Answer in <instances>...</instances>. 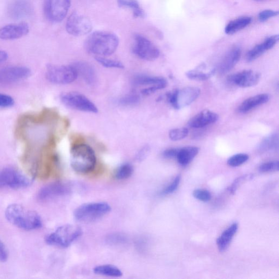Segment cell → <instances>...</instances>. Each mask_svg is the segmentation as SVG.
<instances>
[{
	"label": "cell",
	"mask_w": 279,
	"mask_h": 279,
	"mask_svg": "<svg viewBox=\"0 0 279 279\" xmlns=\"http://www.w3.org/2000/svg\"><path fill=\"white\" fill-rule=\"evenodd\" d=\"M71 165L76 172L87 174L92 172L96 166L97 158L91 147L85 143L73 145L71 151Z\"/></svg>",
	"instance_id": "obj_3"
},
{
	"label": "cell",
	"mask_w": 279,
	"mask_h": 279,
	"mask_svg": "<svg viewBox=\"0 0 279 279\" xmlns=\"http://www.w3.org/2000/svg\"><path fill=\"white\" fill-rule=\"evenodd\" d=\"M241 55L240 47L234 46L230 48L223 56L218 65L219 74L224 75L231 71L239 62Z\"/></svg>",
	"instance_id": "obj_16"
},
{
	"label": "cell",
	"mask_w": 279,
	"mask_h": 279,
	"mask_svg": "<svg viewBox=\"0 0 279 279\" xmlns=\"http://www.w3.org/2000/svg\"><path fill=\"white\" fill-rule=\"evenodd\" d=\"M121 8L128 9L133 12L135 18H144L145 12L136 0H117Z\"/></svg>",
	"instance_id": "obj_28"
},
{
	"label": "cell",
	"mask_w": 279,
	"mask_h": 279,
	"mask_svg": "<svg viewBox=\"0 0 279 279\" xmlns=\"http://www.w3.org/2000/svg\"><path fill=\"white\" fill-rule=\"evenodd\" d=\"M278 15V12L271 10H266L261 12L259 14V19L261 22L267 21L271 18L276 17Z\"/></svg>",
	"instance_id": "obj_41"
},
{
	"label": "cell",
	"mask_w": 279,
	"mask_h": 279,
	"mask_svg": "<svg viewBox=\"0 0 279 279\" xmlns=\"http://www.w3.org/2000/svg\"><path fill=\"white\" fill-rule=\"evenodd\" d=\"M90 19L77 12L73 13L66 23V31L71 35L82 36L89 34L92 30Z\"/></svg>",
	"instance_id": "obj_12"
},
{
	"label": "cell",
	"mask_w": 279,
	"mask_h": 279,
	"mask_svg": "<svg viewBox=\"0 0 279 279\" xmlns=\"http://www.w3.org/2000/svg\"><path fill=\"white\" fill-rule=\"evenodd\" d=\"M119 39L115 34L104 31L91 33L85 43L88 53L98 57H108L113 55L119 46Z\"/></svg>",
	"instance_id": "obj_1"
},
{
	"label": "cell",
	"mask_w": 279,
	"mask_h": 279,
	"mask_svg": "<svg viewBox=\"0 0 279 279\" xmlns=\"http://www.w3.org/2000/svg\"><path fill=\"white\" fill-rule=\"evenodd\" d=\"M93 272L98 275L113 277H119L123 275L120 269L111 264H103L95 267L93 269Z\"/></svg>",
	"instance_id": "obj_29"
},
{
	"label": "cell",
	"mask_w": 279,
	"mask_h": 279,
	"mask_svg": "<svg viewBox=\"0 0 279 279\" xmlns=\"http://www.w3.org/2000/svg\"><path fill=\"white\" fill-rule=\"evenodd\" d=\"M279 40L278 35L275 34L268 37L262 43L256 45L247 54L246 60L251 62L256 60L266 51L273 48Z\"/></svg>",
	"instance_id": "obj_18"
},
{
	"label": "cell",
	"mask_w": 279,
	"mask_h": 279,
	"mask_svg": "<svg viewBox=\"0 0 279 279\" xmlns=\"http://www.w3.org/2000/svg\"><path fill=\"white\" fill-rule=\"evenodd\" d=\"M8 54L6 52V51L3 50H0V64L5 62L7 58H8Z\"/></svg>",
	"instance_id": "obj_45"
},
{
	"label": "cell",
	"mask_w": 279,
	"mask_h": 279,
	"mask_svg": "<svg viewBox=\"0 0 279 279\" xmlns=\"http://www.w3.org/2000/svg\"><path fill=\"white\" fill-rule=\"evenodd\" d=\"M270 99L268 94L263 93L256 95L245 100L238 108L240 113H247L253 109L266 103Z\"/></svg>",
	"instance_id": "obj_23"
},
{
	"label": "cell",
	"mask_w": 279,
	"mask_h": 279,
	"mask_svg": "<svg viewBox=\"0 0 279 279\" xmlns=\"http://www.w3.org/2000/svg\"><path fill=\"white\" fill-rule=\"evenodd\" d=\"M148 151H149L148 148L145 147V148H143L141 151L139 152L137 155V157H138L137 158L140 159H142L143 158L145 157Z\"/></svg>",
	"instance_id": "obj_46"
},
{
	"label": "cell",
	"mask_w": 279,
	"mask_h": 279,
	"mask_svg": "<svg viewBox=\"0 0 279 279\" xmlns=\"http://www.w3.org/2000/svg\"><path fill=\"white\" fill-rule=\"evenodd\" d=\"M219 119L218 114L210 110H205L197 114L188 122L190 127L201 128L216 122Z\"/></svg>",
	"instance_id": "obj_20"
},
{
	"label": "cell",
	"mask_w": 279,
	"mask_h": 279,
	"mask_svg": "<svg viewBox=\"0 0 279 279\" xmlns=\"http://www.w3.org/2000/svg\"><path fill=\"white\" fill-rule=\"evenodd\" d=\"M133 171V166L129 163H125L117 168L115 173V177L118 180H126L130 177Z\"/></svg>",
	"instance_id": "obj_31"
},
{
	"label": "cell",
	"mask_w": 279,
	"mask_h": 279,
	"mask_svg": "<svg viewBox=\"0 0 279 279\" xmlns=\"http://www.w3.org/2000/svg\"><path fill=\"white\" fill-rule=\"evenodd\" d=\"M141 101V96L136 93L128 94L119 100V104L123 107H131L137 105Z\"/></svg>",
	"instance_id": "obj_32"
},
{
	"label": "cell",
	"mask_w": 279,
	"mask_h": 279,
	"mask_svg": "<svg viewBox=\"0 0 279 279\" xmlns=\"http://www.w3.org/2000/svg\"><path fill=\"white\" fill-rule=\"evenodd\" d=\"M205 68V65L201 64L194 69L188 71L186 75L189 79L204 82L214 76L216 72V68L204 72Z\"/></svg>",
	"instance_id": "obj_27"
},
{
	"label": "cell",
	"mask_w": 279,
	"mask_h": 279,
	"mask_svg": "<svg viewBox=\"0 0 279 279\" xmlns=\"http://www.w3.org/2000/svg\"><path fill=\"white\" fill-rule=\"evenodd\" d=\"M76 69L78 77L89 85H93L97 81V75L92 65L84 61H76L72 64Z\"/></svg>",
	"instance_id": "obj_19"
},
{
	"label": "cell",
	"mask_w": 279,
	"mask_h": 279,
	"mask_svg": "<svg viewBox=\"0 0 279 279\" xmlns=\"http://www.w3.org/2000/svg\"><path fill=\"white\" fill-rule=\"evenodd\" d=\"M249 158L247 154L238 153L229 158L227 162L231 167H238L247 162Z\"/></svg>",
	"instance_id": "obj_34"
},
{
	"label": "cell",
	"mask_w": 279,
	"mask_h": 279,
	"mask_svg": "<svg viewBox=\"0 0 279 279\" xmlns=\"http://www.w3.org/2000/svg\"><path fill=\"white\" fill-rule=\"evenodd\" d=\"M193 196L198 200L206 202L212 199L211 193L207 190L198 189L193 192Z\"/></svg>",
	"instance_id": "obj_40"
},
{
	"label": "cell",
	"mask_w": 279,
	"mask_h": 279,
	"mask_svg": "<svg viewBox=\"0 0 279 279\" xmlns=\"http://www.w3.org/2000/svg\"><path fill=\"white\" fill-rule=\"evenodd\" d=\"M238 229L237 223H233L217 239V245L220 252L223 253L229 248L231 242Z\"/></svg>",
	"instance_id": "obj_24"
},
{
	"label": "cell",
	"mask_w": 279,
	"mask_h": 279,
	"mask_svg": "<svg viewBox=\"0 0 279 279\" xmlns=\"http://www.w3.org/2000/svg\"><path fill=\"white\" fill-rule=\"evenodd\" d=\"M133 52L141 59L153 61L160 56L158 48L148 38L142 34L134 36Z\"/></svg>",
	"instance_id": "obj_10"
},
{
	"label": "cell",
	"mask_w": 279,
	"mask_h": 279,
	"mask_svg": "<svg viewBox=\"0 0 279 279\" xmlns=\"http://www.w3.org/2000/svg\"><path fill=\"white\" fill-rule=\"evenodd\" d=\"M83 234L80 227L73 225L61 226L46 238V243L50 246L67 248L77 240Z\"/></svg>",
	"instance_id": "obj_4"
},
{
	"label": "cell",
	"mask_w": 279,
	"mask_h": 279,
	"mask_svg": "<svg viewBox=\"0 0 279 279\" xmlns=\"http://www.w3.org/2000/svg\"><path fill=\"white\" fill-rule=\"evenodd\" d=\"M77 71L73 65L49 64L46 71V78L51 83L67 85L78 78Z\"/></svg>",
	"instance_id": "obj_6"
},
{
	"label": "cell",
	"mask_w": 279,
	"mask_h": 279,
	"mask_svg": "<svg viewBox=\"0 0 279 279\" xmlns=\"http://www.w3.org/2000/svg\"><path fill=\"white\" fill-rule=\"evenodd\" d=\"M227 79L230 83L235 86L247 88L258 84L260 82V75L252 70H245L231 75Z\"/></svg>",
	"instance_id": "obj_15"
},
{
	"label": "cell",
	"mask_w": 279,
	"mask_h": 279,
	"mask_svg": "<svg viewBox=\"0 0 279 279\" xmlns=\"http://www.w3.org/2000/svg\"><path fill=\"white\" fill-rule=\"evenodd\" d=\"M31 75L30 69L24 66H9L0 69V85H9L25 80Z\"/></svg>",
	"instance_id": "obj_13"
},
{
	"label": "cell",
	"mask_w": 279,
	"mask_h": 279,
	"mask_svg": "<svg viewBox=\"0 0 279 279\" xmlns=\"http://www.w3.org/2000/svg\"><path fill=\"white\" fill-rule=\"evenodd\" d=\"M8 258V252L3 242L0 240V261L5 262Z\"/></svg>",
	"instance_id": "obj_44"
},
{
	"label": "cell",
	"mask_w": 279,
	"mask_h": 279,
	"mask_svg": "<svg viewBox=\"0 0 279 279\" xmlns=\"http://www.w3.org/2000/svg\"><path fill=\"white\" fill-rule=\"evenodd\" d=\"M132 83L136 87L161 86L165 88L167 86V81L163 77L150 76L148 75H137L132 80Z\"/></svg>",
	"instance_id": "obj_22"
},
{
	"label": "cell",
	"mask_w": 279,
	"mask_h": 279,
	"mask_svg": "<svg viewBox=\"0 0 279 279\" xmlns=\"http://www.w3.org/2000/svg\"><path fill=\"white\" fill-rule=\"evenodd\" d=\"M95 58V60L100 64L106 68L123 69L124 67V65L121 62L113 59H110V58H108L107 57L96 56Z\"/></svg>",
	"instance_id": "obj_33"
},
{
	"label": "cell",
	"mask_w": 279,
	"mask_h": 279,
	"mask_svg": "<svg viewBox=\"0 0 279 279\" xmlns=\"http://www.w3.org/2000/svg\"><path fill=\"white\" fill-rule=\"evenodd\" d=\"M199 149L195 146H187L179 149L176 159L182 166L189 165L199 153Z\"/></svg>",
	"instance_id": "obj_25"
},
{
	"label": "cell",
	"mask_w": 279,
	"mask_h": 279,
	"mask_svg": "<svg viewBox=\"0 0 279 279\" xmlns=\"http://www.w3.org/2000/svg\"><path fill=\"white\" fill-rule=\"evenodd\" d=\"M200 89L196 87H186L176 89L166 94L167 99L176 109H180L190 105L199 97Z\"/></svg>",
	"instance_id": "obj_7"
},
{
	"label": "cell",
	"mask_w": 279,
	"mask_h": 279,
	"mask_svg": "<svg viewBox=\"0 0 279 279\" xmlns=\"http://www.w3.org/2000/svg\"><path fill=\"white\" fill-rule=\"evenodd\" d=\"M254 1L257 2H263L266 1V0H254Z\"/></svg>",
	"instance_id": "obj_47"
},
{
	"label": "cell",
	"mask_w": 279,
	"mask_h": 279,
	"mask_svg": "<svg viewBox=\"0 0 279 279\" xmlns=\"http://www.w3.org/2000/svg\"><path fill=\"white\" fill-rule=\"evenodd\" d=\"M30 27L26 23L11 24L0 28V39L14 40L23 38L27 35Z\"/></svg>",
	"instance_id": "obj_17"
},
{
	"label": "cell",
	"mask_w": 279,
	"mask_h": 279,
	"mask_svg": "<svg viewBox=\"0 0 279 279\" xmlns=\"http://www.w3.org/2000/svg\"><path fill=\"white\" fill-rule=\"evenodd\" d=\"M71 0H45L44 11L47 19L52 23H60L69 12Z\"/></svg>",
	"instance_id": "obj_11"
},
{
	"label": "cell",
	"mask_w": 279,
	"mask_h": 279,
	"mask_svg": "<svg viewBox=\"0 0 279 279\" xmlns=\"http://www.w3.org/2000/svg\"><path fill=\"white\" fill-rule=\"evenodd\" d=\"M32 10L29 0H14L9 7V13L14 19H21L30 15Z\"/></svg>",
	"instance_id": "obj_21"
},
{
	"label": "cell",
	"mask_w": 279,
	"mask_h": 279,
	"mask_svg": "<svg viewBox=\"0 0 279 279\" xmlns=\"http://www.w3.org/2000/svg\"><path fill=\"white\" fill-rule=\"evenodd\" d=\"M14 100L9 95L0 93V108H6L13 106Z\"/></svg>",
	"instance_id": "obj_42"
},
{
	"label": "cell",
	"mask_w": 279,
	"mask_h": 279,
	"mask_svg": "<svg viewBox=\"0 0 279 279\" xmlns=\"http://www.w3.org/2000/svg\"><path fill=\"white\" fill-rule=\"evenodd\" d=\"M127 241V237L124 234L120 233H112L109 235L107 238V243L114 246L126 244Z\"/></svg>",
	"instance_id": "obj_35"
},
{
	"label": "cell",
	"mask_w": 279,
	"mask_h": 279,
	"mask_svg": "<svg viewBox=\"0 0 279 279\" xmlns=\"http://www.w3.org/2000/svg\"><path fill=\"white\" fill-rule=\"evenodd\" d=\"M188 133L189 130L187 128H181L171 130L168 135L171 141L176 142L186 138Z\"/></svg>",
	"instance_id": "obj_36"
},
{
	"label": "cell",
	"mask_w": 279,
	"mask_h": 279,
	"mask_svg": "<svg viewBox=\"0 0 279 279\" xmlns=\"http://www.w3.org/2000/svg\"><path fill=\"white\" fill-rule=\"evenodd\" d=\"M179 150V148H171L166 150L163 153V156L166 159H176Z\"/></svg>",
	"instance_id": "obj_43"
},
{
	"label": "cell",
	"mask_w": 279,
	"mask_h": 279,
	"mask_svg": "<svg viewBox=\"0 0 279 279\" xmlns=\"http://www.w3.org/2000/svg\"><path fill=\"white\" fill-rule=\"evenodd\" d=\"M72 187L69 183L58 181L50 183L43 187L38 194L39 199L46 201L54 198L68 195L72 193Z\"/></svg>",
	"instance_id": "obj_14"
},
{
	"label": "cell",
	"mask_w": 279,
	"mask_h": 279,
	"mask_svg": "<svg viewBox=\"0 0 279 279\" xmlns=\"http://www.w3.org/2000/svg\"><path fill=\"white\" fill-rule=\"evenodd\" d=\"M254 176L253 175H245L240 176V177L235 179L232 184L229 188V191L231 194H234L236 193L237 190L242 184V183L248 180L253 179Z\"/></svg>",
	"instance_id": "obj_38"
},
{
	"label": "cell",
	"mask_w": 279,
	"mask_h": 279,
	"mask_svg": "<svg viewBox=\"0 0 279 279\" xmlns=\"http://www.w3.org/2000/svg\"><path fill=\"white\" fill-rule=\"evenodd\" d=\"M5 215L9 222L21 229L34 230L42 226V219L38 214L19 204L9 205Z\"/></svg>",
	"instance_id": "obj_2"
},
{
	"label": "cell",
	"mask_w": 279,
	"mask_h": 279,
	"mask_svg": "<svg viewBox=\"0 0 279 279\" xmlns=\"http://www.w3.org/2000/svg\"><path fill=\"white\" fill-rule=\"evenodd\" d=\"M259 170L261 173L278 171L279 170V161L278 160H274L264 163L260 166Z\"/></svg>",
	"instance_id": "obj_37"
},
{
	"label": "cell",
	"mask_w": 279,
	"mask_h": 279,
	"mask_svg": "<svg viewBox=\"0 0 279 279\" xmlns=\"http://www.w3.org/2000/svg\"><path fill=\"white\" fill-rule=\"evenodd\" d=\"M181 180V177L180 175L176 176L170 184L161 191L160 195H167L175 192V191L178 189L180 184Z\"/></svg>",
	"instance_id": "obj_39"
},
{
	"label": "cell",
	"mask_w": 279,
	"mask_h": 279,
	"mask_svg": "<svg viewBox=\"0 0 279 279\" xmlns=\"http://www.w3.org/2000/svg\"><path fill=\"white\" fill-rule=\"evenodd\" d=\"M252 18L248 16L239 17L229 22L225 28V32L227 34H233L251 24Z\"/></svg>",
	"instance_id": "obj_26"
},
{
	"label": "cell",
	"mask_w": 279,
	"mask_h": 279,
	"mask_svg": "<svg viewBox=\"0 0 279 279\" xmlns=\"http://www.w3.org/2000/svg\"><path fill=\"white\" fill-rule=\"evenodd\" d=\"M111 210V207L107 202L87 203L80 205L75 210L74 216L79 222L92 223L103 218Z\"/></svg>",
	"instance_id": "obj_5"
},
{
	"label": "cell",
	"mask_w": 279,
	"mask_h": 279,
	"mask_svg": "<svg viewBox=\"0 0 279 279\" xmlns=\"http://www.w3.org/2000/svg\"><path fill=\"white\" fill-rule=\"evenodd\" d=\"M31 180L13 167H6L0 171V188L21 189L31 184Z\"/></svg>",
	"instance_id": "obj_8"
},
{
	"label": "cell",
	"mask_w": 279,
	"mask_h": 279,
	"mask_svg": "<svg viewBox=\"0 0 279 279\" xmlns=\"http://www.w3.org/2000/svg\"><path fill=\"white\" fill-rule=\"evenodd\" d=\"M61 100L66 107L90 113H97L98 112L96 106L85 95L76 92L64 93L61 95Z\"/></svg>",
	"instance_id": "obj_9"
},
{
	"label": "cell",
	"mask_w": 279,
	"mask_h": 279,
	"mask_svg": "<svg viewBox=\"0 0 279 279\" xmlns=\"http://www.w3.org/2000/svg\"><path fill=\"white\" fill-rule=\"evenodd\" d=\"M278 134H271L263 140L259 146L258 150L261 153L278 150Z\"/></svg>",
	"instance_id": "obj_30"
}]
</instances>
